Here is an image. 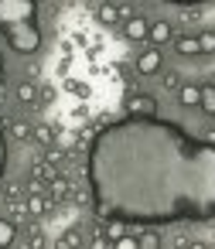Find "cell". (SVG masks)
<instances>
[{
  "label": "cell",
  "mask_w": 215,
  "mask_h": 249,
  "mask_svg": "<svg viewBox=\"0 0 215 249\" xmlns=\"http://www.w3.org/2000/svg\"><path fill=\"white\" fill-rule=\"evenodd\" d=\"M96 212L123 225L208 222L215 215V143L174 120L123 116L103 126L86 160Z\"/></svg>",
  "instance_id": "obj_1"
},
{
  "label": "cell",
  "mask_w": 215,
  "mask_h": 249,
  "mask_svg": "<svg viewBox=\"0 0 215 249\" xmlns=\"http://www.w3.org/2000/svg\"><path fill=\"white\" fill-rule=\"evenodd\" d=\"M38 0H0V31L18 55H31L41 48L38 31Z\"/></svg>",
  "instance_id": "obj_2"
},
{
  "label": "cell",
  "mask_w": 215,
  "mask_h": 249,
  "mask_svg": "<svg viewBox=\"0 0 215 249\" xmlns=\"http://www.w3.org/2000/svg\"><path fill=\"white\" fill-rule=\"evenodd\" d=\"M126 113L130 116H157V99L147 92H133L126 99Z\"/></svg>",
  "instance_id": "obj_3"
},
{
  "label": "cell",
  "mask_w": 215,
  "mask_h": 249,
  "mask_svg": "<svg viewBox=\"0 0 215 249\" xmlns=\"http://www.w3.org/2000/svg\"><path fill=\"white\" fill-rule=\"evenodd\" d=\"M161 69H164V58H161L157 48H147V52L137 58V72H140V75H157Z\"/></svg>",
  "instance_id": "obj_4"
},
{
  "label": "cell",
  "mask_w": 215,
  "mask_h": 249,
  "mask_svg": "<svg viewBox=\"0 0 215 249\" xmlns=\"http://www.w3.org/2000/svg\"><path fill=\"white\" fill-rule=\"evenodd\" d=\"M147 28H150V21H143L140 14H133V18L123 21V35H126V41H147Z\"/></svg>",
  "instance_id": "obj_5"
},
{
  "label": "cell",
  "mask_w": 215,
  "mask_h": 249,
  "mask_svg": "<svg viewBox=\"0 0 215 249\" xmlns=\"http://www.w3.org/2000/svg\"><path fill=\"white\" fill-rule=\"evenodd\" d=\"M147 41L157 48V45H164V41H171V24L167 21H150V28H147Z\"/></svg>",
  "instance_id": "obj_6"
},
{
  "label": "cell",
  "mask_w": 215,
  "mask_h": 249,
  "mask_svg": "<svg viewBox=\"0 0 215 249\" xmlns=\"http://www.w3.org/2000/svg\"><path fill=\"white\" fill-rule=\"evenodd\" d=\"M174 52L178 55H201V48H198V35H178L174 38Z\"/></svg>",
  "instance_id": "obj_7"
},
{
  "label": "cell",
  "mask_w": 215,
  "mask_h": 249,
  "mask_svg": "<svg viewBox=\"0 0 215 249\" xmlns=\"http://www.w3.org/2000/svg\"><path fill=\"white\" fill-rule=\"evenodd\" d=\"M198 99H201V89L198 86H181L178 89V103L181 106H198Z\"/></svg>",
  "instance_id": "obj_8"
},
{
  "label": "cell",
  "mask_w": 215,
  "mask_h": 249,
  "mask_svg": "<svg viewBox=\"0 0 215 249\" xmlns=\"http://www.w3.org/2000/svg\"><path fill=\"white\" fill-rule=\"evenodd\" d=\"M120 14H123V11H120L116 4H103V7H99V21H103V24H109V28H113V24H120Z\"/></svg>",
  "instance_id": "obj_9"
},
{
  "label": "cell",
  "mask_w": 215,
  "mask_h": 249,
  "mask_svg": "<svg viewBox=\"0 0 215 249\" xmlns=\"http://www.w3.org/2000/svg\"><path fill=\"white\" fill-rule=\"evenodd\" d=\"M198 106H201L208 116H215V86H205V89H201V99H198Z\"/></svg>",
  "instance_id": "obj_10"
},
{
  "label": "cell",
  "mask_w": 215,
  "mask_h": 249,
  "mask_svg": "<svg viewBox=\"0 0 215 249\" xmlns=\"http://www.w3.org/2000/svg\"><path fill=\"white\" fill-rule=\"evenodd\" d=\"M14 235H18L14 222H11V218H0V246H11V242H14Z\"/></svg>",
  "instance_id": "obj_11"
},
{
  "label": "cell",
  "mask_w": 215,
  "mask_h": 249,
  "mask_svg": "<svg viewBox=\"0 0 215 249\" xmlns=\"http://www.w3.org/2000/svg\"><path fill=\"white\" fill-rule=\"evenodd\" d=\"M198 48H201V55H212V52H215V31L198 35Z\"/></svg>",
  "instance_id": "obj_12"
},
{
  "label": "cell",
  "mask_w": 215,
  "mask_h": 249,
  "mask_svg": "<svg viewBox=\"0 0 215 249\" xmlns=\"http://www.w3.org/2000/svg\"><path fill=\"white\" fill-rule=\"evenodd\" d=\"M164 89H167V92H178V89H181L178 72H164Z\"/></svg>",
  "instance_id": "obj_13"
},
{
  "label": "cell",
  "mask_w": 215,
  "mask_h": 249,
  "mask_svg": "<svg viewBox=\"0 0 215 249\" xmlns=\"http://www.w3.org/2000/svg\"><path fill=\"white\" fill-rule=\"evenodd\" d=\"M137 246H143V249H157V246H161V239H157L154 232H147V235H140V239H137Z\"/></svg>",
  "instance_id": "obj_14"
},
{
  "label": "cell",
  "mask_w": 215,
  "mask_h": 249,
  "mask_svg": "<svg viewBox=\"0 0 215 249\" xmlns=\"http://www.w3.org/2000/svg\"><path fill=\"white\" fill-rule=\"evenodd\" d=\"M4 167H7V140H4V130H0V178H4Z\"/></svg>",
  "instance_id": "obj_15"
},
{
  "label": "cell",
  "mask_w": 215,
  "mask_h": 249,
  "mask_svg": "<svg viewBox=\"0 0 215 249\" xmlns=\"http://www.w3.org/2000/svg\"><path fill=\"white\" fill-rule=\"evenodd\" d=\"M18 96H21L24 103H31V99H35V86H28V82H24V86L18 89Z\"/></svg>",
  "instance_id": "obj_16"
},
{
  "label": "cell",
  "mask_w": 215,
  "mask_h": 249,
  "mask_svg": "<svg viewBox=\"0 0 215 249\" xmlns=\"http://www.w3.org/2000/svg\"><path fill=\"white\" fill-rule=\"evenodd\" d=\"M113 242H116L120 249H130V246H137V239H133V235H123V239H113Z\"/></svg>",
  "instance_id": "obj_17"
},
{
  "label": "cell",
  "mask_w": 215,
  "mask_h": 249,
  "mask_svg": "<svg viewBox=\"0 0 215 249\" xmlns=\"http://www.w3.org/2000/svg\"><path fill=\"white\" fill-rule=\"evenodd\" d=\"M167 4H178V7H191V4H205V0H167Z\"/></svg>",
  "instance_id": "obj_18"
},
{
  "label": "cell",
  "mask_w": 215,
  "mask_h": 249,
  "mask_svg": "<svg viewBox=\"0 0 215 249\" xmlns=\"http://www.w3.org/2000/svg\"><path fill=\"white\" fill-rule=\"evenodd\" d=\"M0 92H4V69H0Z\"/></svg>",
  "instance_id": "obj_19"
},
{
  "label": "cell",
  "mask_w": 215,
  "mask_h": 249,
  "mask_svg": "<svg viewBox=\"0 0 215 249\" xmlns=\"http://www.w3.org/2000/svg\"><path fill=\"white\" fill-rule=\"evenodd\" d=\"M208 140H212V143H215V130H208Z\"/></svg>",
  "instance_id": "obj_20"
},
{
  "label": "cell",
  "mask_w": 215,
  "mask_h": 249,
  "mask_svg": "<svg viewBox=\"0 0 215 249\" xmlns=\"http://www.w3.org/2000/svg\"><path fill=\"white\" fill-rule=\"evenodd\" d=\"M0 69H4V58H0Z\"/></svg>",
  "instance_id": "obj_21"
}]
</instances>
